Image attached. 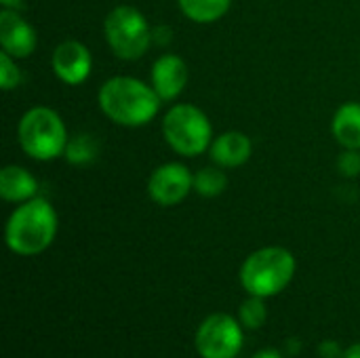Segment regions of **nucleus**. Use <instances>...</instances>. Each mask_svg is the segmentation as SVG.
I'll return each instance as SVG.
<instances>
[{"instance_id": "7ed1b4c3", "label": "nucleus", "mask_w": 360, "mask_h": 358, "mask_svg": "<svg viewBox=\"0 0 360 358\" xmlns=\"http://www.w3.org/2000/svg\"><path fill=\"white\" fill-rule=\"evenodd\" d=\"M295 257L285 247H264L253 251L240 266V283L249 295L272 298L289 287L295 276Z\"/></svg>"}, {"instance_id": "4468645a", "label": "nucleus", "mask_w": 360, "mask_h": 358, "mask_svg": "<svg viewBox=\"0 0 360 358\" xmlns=\"http://www.w3.org/2000/svg\"><path fill=\"white\" fill-rule=\"evenodd\" d=\"M331 133L344 150H360V103H342L331 120Z\"/></svg>"}, {"instance_id": "9b49d317", "label": "nucleus", "mask_w": 360, "mask_h": 358, "mask_svg": "<svg viewBox=\"0 0 360 358\" xmlns=\"http://www.w3.org/2000/svg\"><path fill=\"white\" fill-rule=\"evenodd\" d=\"M0 46L15 59H25L36 49V30L19 15V11H0Z\"/></svg>"}, {"instance_id": "a211bd4d", "label": "nucleus", "mask_w": 360, "mask_h": 358, "mask_svg": "<svg viewBox=\"0 0 360 358\" xmlns=\"http://www.w3.org/2000/svg\"><path fill=\"white\" fill-rule=\"evenodd\" d=\"M238 319H240V323L247 329H259V327H264L266 325V319H268V310H266L264 298L249 295L243 302V306H240Z\"/></svg>"}, {"instance_id": "2eb2a0df", "label": "nucleus", "mask_w": 360, "mask_h": 358, "mask_svg": "<svg viewBox=\"0 0 360 358\" xmlns=\"http://www.w3.org/2000/svg\"><path fill=\"white\" fill-rule=\"evenodd\" d=\"M179 11L194 23H215L232 6V0H177Z\"/></svg>"}, {"instance_id": "20e7f679", "label": "nucleus", "mask_w": 360, "mask_h": 358, "mask_svg": "<svg viewBox=\"0 0 360 358\" xmlns=\"http://www.w3.org/2000/svg\"><path fill=\"white\" fill-rule=\"evenodd\" d=\"M17 139L30 158L49 162L63 156L70 137L63 118L55 110L46 106H34L21 116L17 124Z\"/></svg>"}, {"instance_id": "9d476101", "label": "nucleus", "mask_w": 360, "mask_h": 358, "mask_svg": "<svg viewBox=\"0 0 360 358\" xmlns=\"http://www.w3.org/2000/svg\"><path fill=\"white\" fill-rule=\"evenodd\" d=\"M150 84L162 101L177 99L188 84V63L175 53L160 55L152 63Z\"/></svg>"}, {"instance_id": "f3484780", "label": "nucleus", "mask_w": 360, "mask_h": 358, "mask_svg": "<svg viewBox=\"0 0 360 358\" xmlns=\"http://www.w3.org/2000/svg\"><path fill=\"white\" fill-rule=\"evenodd\" d=\"M63 158L70 165H74V167L91 165L97 158V141L91 135H86V133H78V135L68 139Z\"/></svg>"}, {"instance_id": "6e6552de", "label": "nucleus", "mask_w": 360, "mask_h": 358, "mask_svg": "<svg viewBox=\"0 0 360 358\" xmlns=\"http://www.w3.org/2000/svg\"><path fill=\"white\" fill-rule=\"evenodd\" d=\"M190 192H194V175L181 162H165L148 179V194L160 207H175Z\"/></svg>"}, {"instance_id": "f03ea898", "label": "nucleus", "mask_w": 360, "mask_h": 358, "mask_svg": "<svg viewBox=\"0 0 360 358\" xmlns=\"http://www.w3.org/2000/svg\"><path fill=\"white\" fill-rule=\"evenodd\" d=\"M57 211L46 198L34 196L15 207L6 219L4 241L6 247L23 257L46 251L57 236Z\"/></svg>"}, {"instance_id": "423d86ee", "label": "nucleus", "mask_w": 360, "mask_h": 358, "mask_svg": "<svg viewBox=\"0 0 360 358\" xmlns=\"http://www.w3.org/2000/svg\"><path fill=\"white\" fill-rule=\"evenodd\" d=\"M103 36L112 53L124 61L143 57L154 42V30L150 27V21L131 4H118L105 15Z\"/></svg>"}, {"instance_id": "aec40b11", "label": "nucleus", "mask_w": 360, "mask_h": 358, "mask_svg": "<svg viewBox=\"0 0 360 358\" xmlns=\"http://www.w3.org/2000/svg\"><path fill=\"white\" fill-rule=\"evenodd\" d=\"M338 171L344 177H359L360 175V150H344L338 156Z\"/></svg>"}, {"instance_id": "b1692460", "label": "nucleus", "mask_w": 360, "mask_h": 358, "mask_svg": "<svg viewBox=\"0 0 360 358\" xmlns=\"http://www.w3.org/2000/svg\"><path fill=\"white\" fill-rule=\"evenodd\" d=\"M344 358H360V342L359 344H354V346H350V348L344 352Z\"/></svg>"}, {"instance_id": "0eeeda50", "label": "nucleus", "mask_w": 360, "mask_h": 358, "mask_svg": "<svg viewBox=\"0 0 360 358\" xmlns=\"http://www.w3.org/2000/svg\"><path fill=\"white\" fill-rule=\"evenodd\" d=\"M243 342L240 325L224 312L207 317L196 331V350L202 358H236Z\"/></svg>"}, {"instance_id": "1a4fd4ad", "label": "nucleus", "mask_w": 360, "mask_h": 358, "mask_svg": "<svg viewBox=\"0 0 360 358\" xmlns=\"http://www.w3.org/2000/svg\"><path fill=\"white\" fill-rule=\"evenodd\" d=\"M51 70L68 87L82 84L93 70V57L89 46L74 38L59 42L51 55Z\"/></svg>"}, {"instance_id": "412c9836", "label": "nucleus", "mask_w": 360, "mask_h": 358, "mask_svg": "<svg viewBox=\"0 0 360 358\" xmlns=\"http://www.w3.org/2000/svg\"><path fill=\"white\" fill-rule=\"evenodd\" d=\"M319 354L323 358H344L342 350H340V344L331 342V340H327L319 346Z\"/></svg>"}, {"instance_id": "5701e85b", "label": "nucleus", "mask_w": 360, "mask_h": 358, "mask_svg": "<svg viewBox=\"0 0 360 358\" xmlns=\"http://www.w3.org/2000/svg\"><path fill=\"white\" fill-rule=\"evenodd\" d=\"M2 8H13V11H19L23 8V0H0Z\"/></svg>"}, {"instance_id": "4be33fe9", "label": "nucleus", "mask_w": 360, "mask_h": 358, "mask_svg": "<svg viewBox=\"0 0 360 358\" xmlns=\"http://www.w3.org/2000/svg\"><path fill=\"white\" fill-rule=\"evenodd\" d=\"M253 358H283V354H281L278 350L266 348V350H259L257 354H253Z\"/></svg>"}, {"instance_id": "dca6fc26", "label": "nucleus", "mask_w": 360, "mask_h": 358, "mask_svg": "<svg viewBox=\"0 0 360 358\" xmlns=\"http://www.w3.org/2000/svg\"><path fill=\"white\" fill-rule=\"evenodd\" d=\"M228 188V175L221 167H205L194 173V192L202 198H215Z\"/></svg>"}, {"instance_id": "ddd939ff", "label": "nucleus", "mask_w": 360, "mask_h": 358, "mask_svg": "<svg viewBox=\"0 0 360 358\" xmlns=\"http://www.w3.org/2000/svg\"><path fill=\"white\" fill-rule=\"evenodd\" d=\"M38 192V179L19 165H6L0 171V196L6 203H25Z\"/></svg>"}, {"instance_id": "f257e3e1", "label": "nucleus", "mask_w": 360, "mask_h": 358, "mask_svg": "<svg viewBox=\"0 0 360 358\" xmlns=\"http://www.w3.org/2000/svg\"><path fill=\"white\" fill-rule=\"evenodd\" d=\"M99 110L120 127H143L156 118L162 99L152 84L133 76H114L105 80L97 95Z\"/></svg>"}, {"instance_id": "f8f14e48", "label": "nucleus", "mask_w": 360, "mask_h": 358, "mask_svg": "<svg viewBox=\"0 0 360 358\" xmlns=\"http://www.w3.org/2000/svg\"><path fill=\"white\" fill-rule=\"evenodd\" d=\"M211 160L221 169H236L249 162L253 154V141L243 131H226L217 135L209 148Z\"/></svg>"}, {"instance_id": "6ab92c4d", "label": "nucleus", "mask_w": 360, "mask_h": 358, "mask_svg": "<svg viewBox=\"0 0 360 358\" xmlns=\"http://www.w3.org/2000/svg\"><path fill=\"white\" fill-rule=\"evenodd\" d=\"M0 84L4 91H13L21 84V70L17 65V59L8 53H0Z\"/></svg>"}, {"instance_id": "39448f33", "label": "nucleus", "mask_w": 360, "mask_h": 358, "mask_svg": "<svg viewBox=\"0 0 360 358\" xmlns=\"http://www.w3.org/2000/svg\"><path fill=\"white\" fill-rule=\"evenodd\" d=\"M162 137L179 156L194 158L211 148L213 124L209 116L192 103H175L162 118Z\"/></svg>"}]
</instances>
